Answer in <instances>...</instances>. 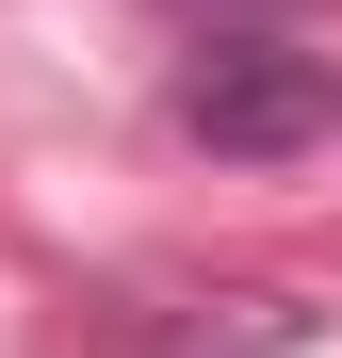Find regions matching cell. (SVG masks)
<instances>
[{"label": "cell", "instance_id": "obj_1", "mask_svg": "<svg viewBox=\"0 0 342 358\" xmlns=\"http://www.w3.org/2000/svg\"><path fill=\"white\" fill-rule=\"evenodd\" d=\"M180 131L212 163H294V147L342 131V82H326V49L261 33V17H212V49L180 66Z\"/></svg>", "mask_w": 342, "mask_h": 358}, {"label": "cell", "instance_id": "obj_2", "mask_svg": "<svg viewBox=\"0 0 342 358\" xmlns=\"http://www.w3.org/2000/svg\"><path fill=\"white\" fill-rule=\"evenodd\" d=\"M180 17H277V0H180Z\"/></svg>", "mask_w": 342, "mask_h": 358}]
</instances>
